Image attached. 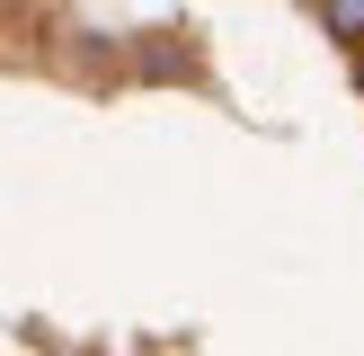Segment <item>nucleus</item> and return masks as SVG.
Instances as JSON below:
<instances>
[{
	"label": "nucleus",
	"instance_id": "1",
	"mask_svg": "<svg viewBox=\"0 0 364 356\" xmlns=\"http://www.w3.org/2000/svg\"><path fill=\"white\" fill-rule=\"evenodd\" d=\"M329 36H364V0H329Z\"/></svg>",
	"mask_w": 364,
	"mask_h": 356
},
{
	"label": "nucleus",
	"instance_id": "2",
	"mask_svg": "<svg viewBox=\"0 0 364 356\" xmlns=\"http://www.w3.org/2000/svg\"><path fill=\"white\" fill-rule=\"evenodd\" d=\"M355 80H364V71H355Z\"/></svg>",
	"mask_w": 364,
	"mask_h": 356
}]
</instances>
